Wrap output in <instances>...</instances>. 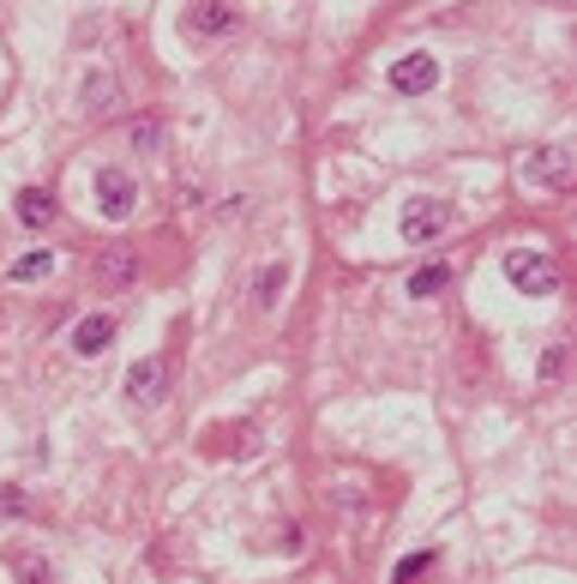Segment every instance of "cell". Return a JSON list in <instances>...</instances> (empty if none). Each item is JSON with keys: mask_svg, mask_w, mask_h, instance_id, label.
Instances as JSON below:
<instances>
[{"mask_svg": "<svg viewBox=\"0 0 577 584\" xmlns=\"http://www.w3.org/2000/svg\"><path fill=\"white\" fill-rule=\"evenodd\" d=\"M54 194H42V187H25L18 194V223H30V229H42V223H54Z\"/></svg>", "mask_w": 577, "mask_h": 584, "instance_id": "cell-12", "label": "cell"}, {"mask_svg": "<svg viewBox=\"0 0 577 584\" xmlns=\"http://www.w3.org/2000/svg\"><path fill=\"white\" fill-rule=\"evenodd\" d=\"M439 85V61L434 54H403L398 66H391V91L398 97H422V91H434Z\"/></svg>", "mask_w": 577, "mask_h": 584, "instance_id": "cell-6", "label": "cell"}, {"mask_svg": "<svg viewBox=\"0 0 577 584\" xmlns=\"http://www.w3.org/2000/svg\"><path fill=\"white\" fill-rule=\"evenodd\" d=\"M133 199H139V187H133L127 170H97V206H103V218L127 223L133 218Z\"/></svg>", "mask_w": 577, "mask_h": 584, "instance_id": "cell-4", "label": "cell"}, {"mask_svg": "<svg viewBox=\"0 0 577 584\" xmlns=\"http://www.w3.org/2000/svg\"><path fill=\"white\" fill-rule=\"evenodd\" d=\"M156 139H163V127H156V121H139V127H133V145H139V151H145V145H156Z\"/></svg>", "mask_w": 577, "mask_h": 584, "instance_id": "cell-16", "label": "cell"}, {"mask_svg": "<svg viewBox=\"0 0 577 584\" xmlns=\"http://www.w3.org/2000/svg\"><path fill=\"white\" fill-rule=\"evenodd\" d=\"M427 567H434V555H427V548H422V555H410V560H398V579H391V584H415V579H422V572Z\"/></svg>", "mask_w": 577, "mask_h": 584, "instance_id": "cell-15", "label": "cell"}, {"mask_svg": "<svg viewBox=\"0 0 577 584\" xmlns=\"http://www.w3.org/2000/svg\"><path fill=\"white\" fill-rule=\"evenodd\" d=\"M517 182L565 187V182H572V151H565V145H536V151H524V157H517Z\"/></svg>", "mask_w": 577, "mask_h": 584, "instance_id": "cell-2", "label": "cell"}, {"mask_svg": "<svg viewBox=\"0 0 577 584\" xmlns=\"http://www.w3.org/2000/svg\"><path fill=\"white\" fill-rule=\"evenodd\" d=\"M133 277H139V253H133V247H103V253H97V284H109V289H121V284H133Z\"/></svg>", "mask_w": 577, "mask_h": 584, "instance_id": "cell-9", "label": "cell"}, {"mask_svg": "<svg viewBox=\"0 0 577 584\" xmlns=\"http://www.w3.org/2000/svg\"><path fill=\"white\" fill-rule=\"evenodd\" d=\"M49 265H54L49 247H37V253H18V260L7 265V284H37V277H49Z\"/></svg>", "mask_w": 577, "mask_h": 584, "instance_id": "cell-13", "label": "cell"}, {"mask_svg": "<svg viewBox=\"0 0 577 584\" xmlns=\"http://www.w3.org/2000/svg\"><path fill=\"white\" fill-rule=\"evenodd\" d=\"M505 277H512L517 296H553V289H560V265H553L541 247H512V253H505Z\"/></svg>", "mask_w": 577, "mask_h": 584, "instance_id": "cell-1", "label": "cell"}, {"mask_svg": "<svg viewBox=\"0 0 577 584\" xmlns=\"http://www.w3.org/2000/svg\"><path fill=\"white\" fill-rule=\"evenodd\" d=\"M85 109H90V115H115V109H121L115 73H90V78H85Z\"/></svg>", "mask_w": 577, "mask_h": 584, "instance_id": "cell-10", "label": "cell"}, {"mask_svg": "<svg viewBox=\"0 0 577 584\" xmlns=\"http://www.w3.org/2000/svg\"><path fill=\"white\" fill-rule=\"evenodd\" d=\"M283 284H289V265H265V272H259V284H253V301H259V308H277Z\"/></svg>", "mask_w": 577, "mask_h": 584, "instance_id": "cell-14", "label": "cell"}, {"mask_svg": "<svg viewBox=\"0 0 577 584\" xmlns=\"http://www.w3.org/2000/svg\"><path fill=\"white\" fill-rule=\"evenodd\" d=\"M127 398L133 403H163L168 398V362L163 356H145L127 368Z\"/></svg>", "mask_w": 577, "mask_h": 584, "instance_id": "cell-5", "label": "cell"}, {"mask_svg": "<svg viewBox=\"0 0 577 584\" xmlns=\"http://www.w3.org/2000/svg\"><path fill=\"white\" fill-rule=\"evenodd\" d=\"M446 229H451V206H446V199H410V206H403V241L427 247V241H439Z\"/></svg>", "mask_w": 577, "mask_h": 584, "instance_id": "cell-3", "label": "cell"}, {"mask_svg": "<svg viewBox=\"0 0 577 584\" xmlns=\"http://www.w3.org/2000/svg\"><path fill=\"white\" fill-rule=\"evenodd\" d=\"M235 25H241V13H235L229 0H199L187 13V37H229Z\"/></svg>", "mask_w": 577, "mask_h": 584, "instance_id": "cell-7", "label": "cell"}, {"mask_svg": "<svg viewBox=\"0 0 577 584\" xmlns=\"http://www.w3.org/2000/svg\"><path fill=\"white\" fill-rule=\"evenodd\" d=\"M115 344V313H85L73 325V356H103Z\"/></svg>", "mask_w": 577, "mask_h": 584, "instance_id": "cell-8", "label": "cell"}, {"mask_svg": "<svg viewBox=\"0 0 577 584\" xmlns=\"http://www.w3.org/2000/svg\"><path fill=\"white\" fill-rule=\"evenodd\" d=\"M446 289H451V265L446 260H427L422 272L410 277V296L415 301H434V296H446Z\"/></svg>", "mask_w": 577, "mask_h": 584, "instance_id": "cell-11", "label": "cell"}]
</instances>
